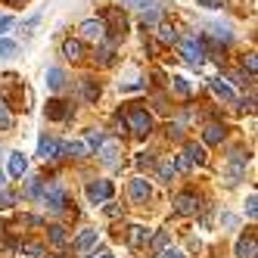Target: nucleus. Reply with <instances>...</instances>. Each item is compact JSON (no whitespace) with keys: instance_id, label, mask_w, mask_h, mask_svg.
I'll list each match as a JSON object with an SVG mask.
<instances>
[{"instance_id":"nucleus-20","label":"nucleus","mask_w":258,"mask_h":258,"mask_svg":"<svg viewBox=\"0 0 258 258\" xmlns=\"http://www.w3.org/2000/svg\"><path fill=\"white\" fill-rule=\"evenodd\" d=\"M159 41L162 44H177V31L171 25H159Z\"/></svg>"},{"instance_id":"nucleus-34","label":"nucleus","mask_w":258,"mask_h":258,"mask_svg":"<svg viewBox=\"0 0 258 258\" xmlns=\"http://www.w3.org/2000/svg\"><path fill=\"white\" fill-rule=\"evenodd\" d=\"M16 25V19H13V16H0V34H4L7 28H13Z\"/></svg>"},{"instance_id":"nucleus-2","label":"nucleus","mask_w":258,"mask_h":258,"mask_svg":"<svg viewBox=\"0 0 258 258\" xmlns=\"http://www.w3.org/2000/svg\"><path fill=\"white\" fill-rule=\"evenodd\" d=\"M103 25H109L106 31H112V38H124V31H127L124 13L115 10V7H106V10H103Z\"/></svg>"},{"instance_id":"nucleus-8","label":"nucleus","mask_w":258,"mask_h":258,"mask_svg":"<svg viewBox=\"0 0 258 258\" xmlns=\"http://www.w3.org/2000/svg\"><path fill=\"white\" fill-rule=\"evenodd\" d=\"M97 246V230H81L78 233V239H75V243H72V249H75V252H90V249H94Z\"/></svg>"},{"instance_id":"nucleus-36","label":"nucleus","mask_w":258,"mask_h":258,"mask_svg":"<svg viewBox=\"0 0 258 258\" xmlns=\"http://www.w3.org/2000/svg\"><path fill=\"white\" fill-rule=\"evenodd\" d=\"M38 22H41V13H34V16H28V19L22 22V28H34Z\"/></svg>"},{"instance_id":"nucleus-38","label":"nucleus","mask_w":258,"mask_h":258,"mask_svg":"<svg viewBox=\"0 0 258 258\" xmlns=\"http://www.w3.org/2000/svg\"><path fill=\"white\" fill-rule=\"evenodd\" d=\"M137 165H140V168H150V165H153V156H150V153L137 156Z\"/></svg>"},{"instance_id":"nucleus-19","label":"nucleus","mask_w":258,"mask_h":258,"mask_svg":"<svg viewBox=\"0 0 258 258\" xmlns=\"http://www.w3.org/2000/svg\"><path fill=\"white\" fill-rule=\"evenodd\" d=\"M146 239H150V230L140 227V224H134V227H131V243H134V246H143Z\"/></svg>"},{"instance_id":"nucleus-3","label":"nucleus","mask_w":258,"mask_h":258,"mask_svg":"<svg viewBox=\"0 0 258 258\" xmlns=\"http://www.w3.org/2000/svg\"><path fill=\"white\" fill-rule=\"evenodd\" d=\"M112 180H90L87 183V199L90 202H109L112 199Z\"/></svg>"},{"instance_id":"nucleus-46","label":"nucleus","mask_w":258,"mask_h":258,"mask_svg":"<svg viewBox=\"0 0 258 258\" xmlns=\"http://www.w3.org/2000/svg\"><path fill=\"white\" fill-rule=\"evenodd\" d=\"M7 206H10V199H7L4 193H0V209H7Z\"/></svg>"},{"instance_id":"nucleus-15","label":"nucleus","mask_w":258,"mask_h":258,"mask_svg":"<svg viewBox=\"0 0 258 258\" xmlns=\"http://www.w3.org/2000/svg\"><path fill=\"white\" fill-rule=\"evenodd\" d=\"M236 258H255V239L252 236H239L236 239Z\"/></svg>"},{"instance_id":"nucleus-30","label":"nucleus","mask_w":258,"mask_h":258,"mask_svg":"<svg viewBox=\"0 0 258 258\" xmlns=\"http://www.w3.org/2000/svg\"><path fill=\"white\" fill-rule=\"evenodd\" d=\"M25 252H28V258H41L44 255V246L41 243H25Z\"/></svg>"},{"instance_id":"nucleus-27","label":"nucleus","mask_w":258,"mask_h":258,"mask_svg":"<svg viewBox=\"0 0 258 258\" xmlns=\"http://www.w3.org/2000/svg\"><path fill=\"white\" fill-rule=\"evenodd\" d=\"M174 90H177L180 97H190V81L183 78V75H177V78H174Z\"/></svg>"},{"instance_id":"nucleus-14","label":"nucleus","mask_w":258,"mask_h":258,"mask_svg":"<svg viewBox=\"0 0 258 258\" xmlns=\"http://www.w3.org/2000/svg\"><path fill=\"white\" fill-rule=\"evenodd\" d=\"M44 81H47L50 90H62V84H66V72H62V69H47Z\"/></svg>"},{"instance_id":"nucleus-1","label":"nucleus","mask_w":258,"mask_h":258,"mask_svg":"<svg viewBox=\"0 0 258 258\" xmlns=\"http://www.w3.org/2000/svg\"><path fill=\"white\" fill-rule=\"evenodd\" d=\"M124 118H127V127H131L137 137H146V134L153 131V115L146 112V109H140V106H131Z\"/></svg>"},{"instance_id":"nucleus-40","label":"nucleus","mask_w":258,"mask_h":258,"mask_svg":"<svg viewBox=\"0 0 258 258\" xmlns=\"http://www.w3.org/2000/svg\"><path fill=\"white\" fill-rule=\"evenodd\" d=\"M174 168H177V171H187V168H190V162H187V156H180V159L174 162Z\"/></svg>"},{"instance_id":"nucleus-21","label":"nucleus","mask_w":258,"mask_h":258,"mask_svg":"<svg viewBox=\"0 0 258 258\" xmlns=\"http://www.w3.org/2000/svg\"><path fill=\"white\" fill-rule=\"evenodd\" d=\"M159 13H162V10H159L156 4H150V10H143V16H140L143 25H156V22H159Z\"/></svg>"},{"instance_id":"nucleus-22","label":"nucleus","mask_w":258,"mask_h":258,"mask_svg":"<svg viewBox=\"0 0 258 258\" xmlns=\"http://www.w3.org/2000/svg\"><path fill=\"white\" fill-rule=\"evenodd\" d=\"M81 84H84V100H90V103H94V100L100 97V87H97L94 81H90V78H84Z\"/></svg>"},{"instance_id":"nucleus-44","label":"nucleus","mask_w":258,"mask_h":258,"mask_svg":"<svg viewBox=\"0 0 258 258\" xmlns=\"http://www.w3.org/2000/svg\"><path fill=\"white\" fill-rule=\"evenodd\" d=\"M243 66H246V69L252 72V75H255V56H246V59H243Z\"/></svg>"},{"instance_id":"nucleus-18","label":"nucleus","mask_w":258,"mask_h":258,"mask_svg":"<svg viewBox=\"0 0 258 258\" xmlns=\"http://www.w3.org/2000/svg\"><path fill=\"white\" fill-rule=\"evenodd\" d=\"M187 162H196V165H202L206 162V150H202V146H196V143H187Z\"/></svg>"},{"instance_id":"nucleus-49","label":"nucleus","mask_w":258,"mask_h":258,"mask_svg":"<svg viewBox=\"0 0 258 258\" xmlns=\"http://www.w3.org/2000/svg\"><path fill=\"white\" fill-rule=\"evenodd\" d=\"M0 187H4V174H0Z\"/></svg>"},{"instance_id":"nucleus-29","label":"nucleus","mask_w":258,"mask_h":258,"mask_svg":"<svg viewBox=\"0 0 258 258\" xmlns=\"http://www.w3.org/2000/svg\"><path fill=\"white\" fill-rule=\"evenodd\" d=\"M66 153H72V156H87V143H69Z\"/></svg>"},{"instance_id":"nucleus-12","label":"nucleus","mask_w":258,"mask_h":258,"mask_svg":"<svg viewBox=\"0 0 258 258\" xmlns=\"http://www.w3.org/2000/svg\"><path fill=\"white\" fill-rule=\"evenodd\" d=\"M28 171V159H25V153H10V174L13 177H22Z\"/></svg>"},{"instance_id":"nucleus-9","label":"nucleus","mask_w":258,"mask_h":258,"mask_svg":"<svg viewBox=\"0 0 258 258\" xmlns=\"http://www.w3.org/2000/svg\"><path fill=\"white\" fill-rule=\"evenodd\" d=\"M62 153V146L56 143V140H53V137H41V143H38V156L47 162V159H56Z\"/></svg>"},{"instance_id":"nucleus-23","label":"nucleus","mask_w":258,"mask_h":258,"mask_svg":"<svg viewBox=\"0 0 258 258\" xmlns=\"http://www.w3.org/2000/svg\"><path fill=\"white\" fill-rule=\"evenodd\" d=\"M62 53H66L69 59H78V56H81V44H78V41H66V44H62Z\"/></svg>"},{"instance_id":"nucleus-10","label":"nucleus","mask_w":258,"mask_h":258,"mask_svg":"<svg viewBox=\"0 0 258 258\" xmlns=\"http://www.w3.org/2000/svg\"><path fill=\"white\" fill-rule=\"evenodd\" d=\"M174 212H177V215H196V212H199V202H196L190 193H183V196L174 199Z\"/></svg>"},{"instance_id":"nucleus-6","label":"nucleus","mask_w":258,"mask_h":258,"mask_svg":"<svg viewBox=\"0 0 258 258\" xmlns=\"http://www.w3.org/2000/svg\"><path fill=\"white\" fill-rule=\"evenodd\" d=\"M44 112H47V118H50V121H66V118L72 115V106H69V103H62V100H50Z\"/></svg>"},{"instance_id":"nucleus-33","label":"nucleus","mask_w":258,"mask_h":258,"mask_svg":"<svg viewBox=\"0 0 258 258\" xmlns=\"http://www.w3.org/2000/svg\"><path fill=\"white\" fill-rule=\"evenodd\" d=\"M165 243H168V233H156V239H153V249H165Z\"/></svg>"},{"instance_id":"nucleus-37","label":"nucleus","mask_w":258,"mask_h":258,"mask_svg":"<svg viewBox=\"0 0 258 258\" xmlns=\"http://www.w3.org/2000/svg\"><path fill=\"white\" fill-rule=\"evenodd\" d=\"M227 78H230L233 84H246V81H249V78L243 75V72H230V75H227Z\"/></svg>"},{"instance_id":"nucleus-5","label":"nucleus","mask_w":258,"mask_h":258,"mask_svg":"<svg viewBox=\"0 0 258 258\" xmlns=\"http://www.w3.org/2000/svg\"><path fill=\"white\" fill-rule=\"evenodd\" d=\"M41 199H44V206H47L50 212H62V206H66V193H62V187H47V190L41 193Z\"/></svg>"},{"instance_id":"nucleus-42","label":"nucleus","mask_w":258,"mask_h":258,"mask_svg":"<svg viewBox=\"0 0 258 258\" xmlns=\"http://www.w3.org/2000/svg\"><path fill=\"white\" fill-rule=\"evenodd\" d=\"M106 215H109V218H118V215H121V209L115 206V202H109V209H106Z\"/></svg>"},{"instance_id":"nucleus-25","label":"nucleus","mask_w":258,"mask_h":258,"mask_svg":"<svg viewBox=\"0 0 258 258\" xmlns=\"http://www.w3.org/2000/svg\"><path fill=\"white\" fill-rule=\"evenodd\" d=\"M25 193H28V196H41V193H44L41 177H31V180H28V187H25Z\"/></svg>"},{"instance_id":"nucleus-41","label":"nucleus","mask_w":258,"mask_h":258,"mask_svg":"<svg viewBox=\"0 0 258 258\" xmlns=\"http://www.w3.org/2000/svg\"><path fill=\"white\" fill-rule=\"evenodd\" d=\"M246 215H249V218H255V193H252V196H249V202H246Z\"/></svg>"},{"instance_id":"nucleus-48","label":"nucleus","mask_w":258,"mask_h":258,"mask_svg":"<svg viewBox=\"0 0 258 258\" xmlns=\"http://www.w3.org/2000/svg\"><path fill=\"white\" fill-rule=\"evenodd\" d=\"M10 4H25V0H10Z\"/></svg>"},{"instance_id":"nucleus-35","label":"nucleus","mask_w":258,"mask_h":258,"mask_svg":"<svg viewBox=\"0 0 258 258\" xmlns=\"http://www.w3.org/2000/svg\"><path fill=\"white\" fill-rule=\"evenodd\" d=\"M221 224H224V227H236V215L224 212V215H221Z\"/></svg>"},{"instance_id":"nucleus-11","label":"nucleus","mask_w":258,"mask_h":258,"mask_svg":"<svg viewBox=\"0 0 258 258\" xmlns=\"http://www.w3.org/2000/svg\"><path fill=\"white\" fill-rule=\"evenodd\" d=\"M131 199L134 202H146V199H150V180H146V177L131 180Z\"/></svg>"},{"instance_id":"nucleus-26","label":"nucleus","mask_w":258,"mask_h":258,"mask_svg":"<svg viewBox=\"0 0 258 258\" xmlns=\"http://www.w3.org/2000/svg\"><path fill=\"white\" fill-rule=\"evenodd\" d=\"M13 53H16V41L0 38V59H4V56H13Z\"/></svg>"},{"instance_id":"nucleus-17","label":"nucleus","mask_w":258,"mask_h":258,"mask_svg":"<svg viewBox=\"0 0 258 258\" xmlns=\"http://www.w3.org/2000/svg\"><path fill=\"white\" fill-rule=\"evenodd\" d=\"M202 140H206V143H221V140H224V127H221V124H209L206 131H202Z\"/></svg>"},{"instance_id":"nucleus-39","label":"nucleus","mask_w":258,"mask_h":258,"mask_svg":"<svg viewBox=\"0 0 258 258\" xmlns=\"http://www.w3.org/2000/svg\"><path fill=\"white\" fill-rule=\"evenodd\" d=\"M224 0H199V7H206V10H218Z\"/></svg>"},{"instance_id":"nucleus-24","label":"nucleus","mask_w":258,"mask_h":258,"mask_svg":"<svg viewBox=\"0 0 258 258\" xmlns=\"http://www.w3.org/2000/svg\"><path fill=\"white\" fill-rule=\"evenodd\" d=\"M50 243H53V246H62V243H66V227H59V224L50 227Z\"/></svg>"},{"instance_id":"nucleus-50","label":"nucleus","mask_w":258,"mask_h":258,"mask_svg":"<svg viewBox=\"0 0 258 258\" xmlns=\"http://www.w3.org/2000/svg\"><path fill=\"white\" fill-rule=\"evenodd\" d=\"M53 258H62V255H53Z\"/></svg>"},{"instance_id":"nucleus-31","label":"nucleus","mask_w":258,"mask_h":258,"mask_svg":"<svg viewBox=\"0 0 258 258\" xmlns=\"http://www.w3.org/2000/svg\"><path fill=\"white\" fill-rule=\"evenodd\" d=\"M159 177H162V180H171V177H174V165H171V162H162Z\"/></svg>"},{"instance_id":"nucleus-7","label":"nucleus","mask_w":258,"mask_h":258,"mask_svg":"<svg viewBox=\"0 0 258 258\" xmlns=\"http://www.w3.org/2000/svg\"><path fill=\"white\" fill-rule=\"evenodd\" d=\"M81 34L87 41H103L106 38V25L100 22V19H87L84 25H81Z\"/></svg>"},{"instance_id":"nucleus-45","label":"nucleus","mask_w":258,"mask_h":258,"mask_svg":"<svg viewBox=\"0 0 258 258\" xmlns=\"http://www.w3.org/2000/svg\"><path fill=\"white\" fill-rule=\"evenodd\" d=\"M121 4H140V7H150V0H121Z\"/></svg>"},{"instance_id":"nucleus-4","label":"nucleus","mask_w":258,"mask_h":258,"mask_svg":"<svg viewBox=\"0 0 258 258\" xmlns=\"http://www.w3.org/2000/svg\"><path fill=\"white\" fill-rule=\"evenodd\" d=\"M177 47H180V59L190 62V66H199L206 59V50H202V44H196V41H177Z\"/></svg>"},{"instance_id":"nucleus-16","label":"nucleus","mask_w":258,"mask_h":258,"mask_svg":"<svg viewBox=\"0 0 258 258\" xmlns=\"http://www.w3.org/2000/svg\"><path fill=\"white\" fill-rule=\"evenodd\" d=\"M212 90H215V97H221V100H236V94H233V87L230 84H224V81H221V78H215L212 81Z\"/></svg>"},{"instance_id":"nucleus-32","label":"nucleus","mask_w":258,"mask_h":258,"mask_svg":"<svg viewBox=\"0 0 258 258\" xmlns=\"http://www.w3.org/2000/svg\"><path fill=\"white\" fill-rule=\"evenodd\" d=\"M84 137H87V146H100L103 143V134H97V131H87Z\"/></svg>"},{"instance_id":"nucleus-28","label":"nucleus","mask_w":258,"mask_h":258,"mask_svg":"<svg viewBox=\"0 0 258 258\" xmlns=\"http://www.w3.org/2000/svg\"><path fill=\"white\" fill-rule=\"evenodd\" d=\"M10 127H13V118H10V112H7L4 100H0V131H10Z\"/></svg>"},{"instance_id":"nucleus-47","label":"nucleus","mask_w":258,"mask_h":258,"mask_svg":"<svg viewBox=\"0 0 258 258\" xmlns=\"http://www.w3.org/2000/svg\"><path fill=\"white\" fill-rule=\"evenodd\" d=\"M94 258H112V255H109V252H100V255H94Z\"/></svg>"},{"instance_id":"nucleus-13","label":"nucleus","mask_w":258,"mask_h":258,"mask_svg":"<svg viewBox=\"0 0 258 258\" xmlns=\"http://www.w3.org/2000/svg\"><path fill=\"white\" fill-rule=\"evenodd\" d=\"M115 156H118V143L115 140H103L100 143V159L106 165H115Z\"/></svg>"},{"instance_id":"nucleus-43","label":"nucleus","mask_w":258,"mask_h":258,"mask_svg":"<svg viewBox=\"0 0 258 258\" xmlns=\"http://www.w3.org/2000/svg\"><path fill=\"white\" fill-rule=\"evenodd\" d=\"M162 258H183V255H180L177 249H165V252H162Z\"/></svg>"}]
</instances>
